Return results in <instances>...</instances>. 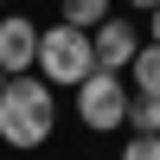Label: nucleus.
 Returning a JSON list of instances; mask_svg holds the SVG:
<instances>
[{
	"label": "nucleus",
	"instance_id": "obj_1",
	"mask_svg": "<svg viewBox=\"0 0 160 160\" xmlns=\"http://www.w3.org/2000/svg\"><path fill=\"white\" fill-rule=\"evenodd\" d=\"M51 128H58V96H51L45 77H7V90H0V141L19 154L45 148Z\"/></svg>",
	"mask_w": 160,
	"mask_h": 160
},
{
	"label": "nucleus",
	"instance_id": "obj_2",
	"mask_svg": "<svg viewBox=\"0 0 160 160\" xmlns=\"http://www.w3.org/2000/svg\"><path fill=\"white\" fill-rule=\"evenodd\" d=\"M90 71H96V45H90L83 26L58 19V26L38 32V77H45V83H71V90H77Z\"/></svg>",
	"mask_w": 160,
	"mask_h": 160
},
{
	"label": "nucleus",
	"instance_id": "obj_3",
	"mask_svg": "<svg viewBox=\"0 0 160 160\" xmlns=\"http://www.w3.org/2000/svg\"><path fill=\"white\" fill-rule=\"evenodd\" d=\"M128 102H135L128 77L96 64V71L77 83V122H83V128H96V135H109V128H128Z\"/></svg>",
	"mask_w": 160,
	"mask_h": 160
},
{
	"label": "nucleus",
	"instance_id": "obj_4",
	"mask_svg": "<svg viewBox=\"0 0 160 160\" xmlns=\"http://www.w3.org/2000/svg\"><path fill=\"white\" fill-rule=\"evenodd\" d=\"M38 32L45 26H32L26 13H0V71L7 77L38 71Z\"/></svg>",
	"mask_w": 160,
	"mask_h": 160
},
{
	"label": "nucleus",
	"instance_id": "obj_5",
	"mask_svg": "<svg viewBox=\"0 0 160 160\" xmlns=\"http://www.w3.org/2000/svg\"><path fill=\"white\" fill-rule=\"evenodd\" d=\"M90 45H96V64H102V71H128V64H135V51L148 45V38H141V26H128L122 13H109V19L90 32Z\"/></svg>",
	"mask_w": 160,
	"mask_h": 160
},
{
	"label": "nucleus",
	"instance_id": "obj_6",
	"mask_svg": "<svg viewBox=\"0 0 160 160\" xmlns=\"http://www.w3.org/2000/svg\"><path fill=\"white\" fill-rule=\"evenodd\" d=\"M128 90H135V96H154V102H160V45H154V38L135 51V64H128Z\"/></svg>",
	"mask_w": 160,
	"mask_h": 160
},
{
	"label": "nucleus",
	"instance_id": "obj_7",
	"mask_svg": "<svg viewBox=\"0 0 160 160\" xmlns=\"http://www.w3.org/2000/svg\"><path fill=\"white\" fill-rule=\"evenodd\" d=\"M58 19L83 26V32H96V26L109 19V0H58Z\"/></svg>",
	"mask_w": 160,
	"mask_h": 160
},
{
	"label": "nucleus",
	"instance_id": "obj_8",
	"mask_svg": "<svg viewBox=\"0 0 160 160\" xmlns=\"http://www.w3.org/2000/svg\"><path fill=\"white\" fill-rule=\"evenodd\" d=\"M128 128H135V135H160V102L154 96H135L128 102Z\"/></svg>",
	"mask_w": 160,
	"mask_h": 160
},
{
	"label": "nucleus",
	"instance_id": "obj_9",
	"mask_svg": "<svg viewBox=\"0 0 160 160\" xmlns=\"http://www.w3.org/2000/svg\"><path fill=\"white\" fill-rule=\"evenodd\" d=\"M122 160H160V135H135L122 148Z\"/></svg>",
	"mask_w": 160,
	"mask_h": 160
},
{
	"label": "nucleus",
	"instance_id": "obj_10",
	"mask_svg": "<svg viewBox=\"0 0 160 160\" xmlns=\"http://www.w3.org/2000/svg\"><path fill=\"white\" fill-rule=\"evenodd\" d=\"M148 38H154V45H160V7L148 13Z\"/></svg>",
	"mask_w": 160,
	"mask_h": 160
},
{
	"label": "nucleus",
	"instance_id": "obj_11",
	"mask_svg": "<svg viewBox=\"0 0 160 160\" xmlns=\"http://www.w3.org/2000/svg\"><path fill=\"white\" fill-rule=\"evenodd\" d=\"M128 7H141V13H154V7H160V0H128Z\"/></svg>",
	"mask_w": 160,
	"mask_h": 160
},
{
	"label": "nucleus",
	"instance_id": "obj_12",
	"mask_svg": "<svg viewBox=\"0 0 160 160\" xmlns=\"http://www.w3.org/2000/svg\"><path fill=\"white\" fill-rule=\"evenodd\" d=\"M0 90H7V71H0Z\"/></svg>",
	"mask_w": 160,
	"mask_h": 160
},
{
	"label": "nucleus",
	"instance_id": "obj_13",
	"mask_svg": "<svg viewBox=\"0 0 160 160\" xmlns=\"http://www.w3.org/2000/svg\"><path fill=\"white\" fill-rule=\"evenodd\" d=\"M0 7H7V0H0Z\"/></svg>",
	"mask_w": 160,
	"mask_h": 160
}]
</instances>
